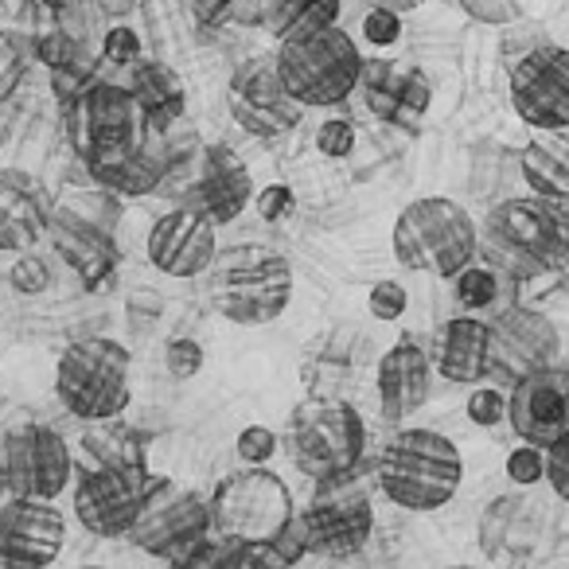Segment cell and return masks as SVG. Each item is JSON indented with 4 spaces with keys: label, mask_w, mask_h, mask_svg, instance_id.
<instances>
[{
    "label": "cell",
    "mask_w": 569,
    "mask_h": 569,
    "mask_svg": "<svg viewBox=\"0 0 569 569\" xmlns=\"http://www.w3.org/2000/svg\"><path fill=\"white\" fill-rule=\"evenodd\" d=\"M207 269H211V305L230 325H273L293 301V266L273 246H227L214 250Z\"/></svg>",
    "instance_id": "cell-1"
},
{
    "label": "cell",
    "mask_w": 569,
    "mask_h": 569,
    "mask_svg": "<svg viewBox=\"0 0 569 569\" xmlns=\"http://www.w3.org/2000/svg\"><path fill=\"white\" fill-rule=\"evenodd\" d=\"M379 488L402 511L429 515L445 507L465 480V457L437 429H398L379 452Z\"/></svg>",
    "instance_id": "cell-2"
},
{
    "label": "cell",
    "mask_w": 569,
    "mask_h": 569,
    "mask_svg": "<svg viewBox=\"0 0 569 569\" xmlns=\"http://www.w3.org/2000/svg\"><path fill=\"white\" fill-rule=\"evenodd\" d=\"M273 63L284 90L305 110H325V106L348 102L359 82H363L359 43L340 24H320L293 36H281Z\"/></svg>",
    "instance_id": "cell-3"
},
{
    "label": "cell",
    "mask_w": 569,
    "mask_h": 569,
    "mask_svg": "<svg viewBox=\"0 0 569 569\" xmlns=\"http://www.w3.org/2000/svg\"><path fill=\"white\" fill-rule=\"evenodd\" d=\"M207 507H211V530L230 546H242L246 561L253 550L281 538L284 527L297 519L293 491L266 465H246L222 476Z\"/></svg>",
    "instance_id": "cell-4"
},
{
    "label": "cell",
    "mask_w": 569,
    "mask_h": 569,
    "mask_svg": "<svg viewBox=\"0 0 569 569\" xmlns=\"http://www.w3.org/2000/svg\"><path fill=\"white\" fill-rule=\"evenodd\" d=\"M395 258L402 269L429 277H452L476 258L480 230L472 214L449 196H426L402 207L395 222Z\"/></svg>",
    "instance_id": "cell-5"
},
{
    "label": "cell",
    "mask_w": 569,
    "mask_h": 569,
    "mask_svg": "<svg viewBox=\"0 0 569 569\" xmlns=\"http://www.w3.org/2000/svg\"><path fill=\"white\" fill-rule=\"evenodd\" d=\"M483 242L499 253L496 266L519 277L569 261V214L538 196L503 199L483 219Z\"/></svg>",
    "instance_id": "cell-6"
},
{
    "label": "cell",
    "mask_w": 569,
    "mask_h": 569,
    "mask_svg": "<svg viewBox=\"0 0 569 569\" xmlns=\"http://www.w3.org/2000/svg\"><path fill=\"white\" fill-rule=\"evenodd\" d=\"M367 449V426L356 406L312 398L289 421V460L309 480L356 472Z\"/></svg>",
    "instance_id": "cell-7"
},
{
    "label": "cell",
    "mask_w": 569,
    "mask_h": 569,
    "mask_svg": "<svg viewBox=\"0 0 569 569\" xmlns=\"http://www.w3.org/2000/svg\"><path fill=\"white\" fill-rule=\"evenodd\" d=\"M133 359L113 340H82L59 359V398L82 421H110L129 406Z\"/></svg>",
    "instance_id": "cell-8"
},
{
    "label": "cell",
    "mask_w": 569,
    "mask_h": 569,
    "mask_svg": "<svg viewBox=\"0 0 569 569\" xmlns=\"http://www.w3.org/2000/svg\"><path fill=\"white\" fill-rule=\"evenodd\" d=\"M301 527L312 553L348 558V553L363 550L375 527V507L363 480H356V472L317 480V496L301 511Z\"/></svg>",
    "instance_id": "cell-9"
},
{
    "label": "cell",
    "mask_w": 569,
    "mask_h": 569,
    "mask_svg": "<svg viewBox=\"0 0 569 569\" xmlns=\"http://www.w3.org/2000/svg\"><path fill=\"white\" fill-rule=\"evenodd\" d=\"M129 535L157 558L188 561L211 535V507L196 491H176L160 483V488H149Z\"/></svg>",
    "instance_id": "cell-10"
},
{
    "label": "cell",
    "mask_w": 569,
    "mask_h": 569,
    "mask_svg": "<svg viewBox=\"0 0 569 569\" xmlns=\"http://www.w3.org/2000/svg\"><path fill=\"white\" fill-rule=\"evenodd\" d=\"M511 106L530 129H569V48L538 43L511 63Z\"/></svg>",
    "instance_id": "cell-11"
},
{
    "label": "cell",
    "mask_w": 569,
    "mask_h": 569,
    "mask_svg": "<svg viewBox=\"0 0 569 569\" xmlns=\"http://www.w3.org/2000/svg\"><path fill=\"white\" fill-rule=\"evenodd\" d=\"M144 133H149V118L133 90L110 82V87H90L87 94L74 98V137L87 160L141 149Z\"/></svg>",
    "instance_id": "cell-12"
},
{
    "label": "cell",
    "mask_w": 569,
    "mask_h": 569,
    "mask_svg": "<svg viewBox=\"0 0 569 569\" xmlns=\"http://www.w3.org/2000/svg\"><path fill=\"white\" fill-rule=\"evenodd\" d=\"M227 106H230V118L250 137L293 133L305 113V106L284 90L277 63H269V59H246L238 67L227 90Z\"/></svg>",
    "instance_id": "cell-13"
},
{
    "label": "cell",
    "mask_w": 569,
    "mask_h": 569,
    "mask_svg": "<svg viewBox=\"0 0 569 569\" xmlns=\"http://www.w3.org/2000/svg\"><path fill=\"white\" fill-rule=\"evenodd\" d=\"M144 496H149V480H144L141 465L137 460H113V465L98 468L79 483L74 511H79L87 530L102 538H118L133 530Z\"/></svg>",
    "instance_id": "cell-14"
},
{
    "label": "cell",
    "mask_w": 569,
    "mask_h": 569,
    "mask_svg": "<svg viewBox=\"0 0 569 569\" xmlns=\"http://www.w3.org/2000/svg\"><path fill=\"white\" fill-rule=\"evenodd\" d=\"M507 421L519 441L550 449L569 429V371L550 363L515 379L511 398H507Z\"/></svg>",
    "instance_id": "cell-15"
},
{
    "label": "cell",
    "mask_w": 569,
    "mask_h": 569,
    "mask_svg": "<svg viewBox=\"0 0 569 569\" xmlns=\"http://www.w3.org/2000/svg\"><path fill=\"white\" fill-rule=\"evenodd\" d=\"M553 356H558V332L538 312L507 305L488 320V375H511L515 382L535 367H550Z\"/></svg>",
    "instance_id": "cell-16"
},
{
    "label": "cell",
    "mask_w": 569,
    "mask_h": 569,
    "mask_svg": "<svg viewBox=\"0 0 569 569\" xmlns=\"http://www.w3.org/2000/svg\"><path fill=\"white\" fill-rule=\"evenodd\" d=\"M214 250V222L207 219L199 207H183V211H172L152 227L149 234V261L168 277H199L207 273Z\"/></svg>",
    "instance_id": "cell-17"
},
{
    "label": "cell",
    "mask_w": 569,
    "mask_h": 569,
    "mask_svg": "<svg viewBox=\"0 0 569 569\" xmlns=\"http://www.w3.org/2000/svg\"><path fill=\"white\" fill-rule=\"evenodd\" d=\"M63 515L51 507V499L17 496L0 507V558L43 566L63 546Z\"/></svg>",
    "instance_id": "cell-18"
},
{
    "label": "cell",
    "mask_w": 569,
    "mask_h": 569,
    "mask_svg": "<svg viewBox=\"0 0 569 569\" xmlns=\"http://www.w3.org/2000/svg\"><path fill=\"white\" fill-rule=\"evenodd\" d=\"M71 480V452L56 429H24L9 441V483L17 496L56 499Z\"/></svg>",
    "instance_id": "cell-19"
},
{
    "label": "cell",
    "mask_w": 569,
    "mask_h": 569,
    "mask_svg": "<svg viewBox=\"0 0 569 569\" xmlns=\"http://www.w3.org/2000/svg\"><path fill=\"white\" fill-rule=\"evenodd\" d=\"M379 410L387 421H406L410 413H418L429 402L433 390V363L421 351V343L398 340L387 356L379 359Z\"/></svg>",
    "instance_id": "cell-20"
},
{
    "label": "cell",
    "mask_w": 569,
    "mask_h": 569,
    "mask_svg": "<svg viewBox=\"0 0 569 569\" xmlns=\"http://www.w3.org/2000/svg\"><path fill=\"white\" fill-rule=\"evenodd\" d=\"M253 203V176L242 164L238 152H230L227 144H211L199 160V180H196V207L214 222L238 219L246 207Z\"/></svg>",
    "instance_id": "cell-21"
},
{
    "label": "cell",
    "mask_w": 569,
    "mask_h": 569,
    "mask_svg": "<svg viewBox=\"0 0 569 569\" xmlns=\"http://www.w3.org/2000/svg\"><path fill=\"white\" fill-rule=\"evenodd\" d=\"M437 371L457 387H476L488 379V320L476 312L452 317L437 340Z\"/></svg>",
    "instance_id": "cell-22"
},
{
    "label": "cell",
    "mask_w": 569,
    "mask_h": 569,
    "mask_svg": "<svg viewBox=\"0 0 569 569\" xmlns=\"http://www.w3.org/2000/svg\"><path fill=\"white\" fill-rule=\"evenodd\" d=\"M129 90H133V98L141 102L144 118H149V129L172 126V121L183 113V102H188L180 74L164 63H141V59H137L133 87Z\"/></svg>",
    "instance_id": "cell-23"
},
{
    "label": "cell",
    "mask_w": 569,
    "mask_h": 569,
    "mask_svg": "<svg viewBox=\"0 0 569 569\" xmlns=\"http://www.w3.org/2000/svg\"><path fill=\"white\" fill-rule=\"evenodd\" d=\"M90 168H94V176L106 188L121 191V196H149L160 183V176H164V164L144 144L141 149L118 152V157H98L90 160Z\"/></svg>",
    "instance_id": "cell-24"
},
{
    "label": "cell",
    "mask_w": 569,
    "mask_h": 569,
    "mask_svg": "<svg viewBox=\"0 0 569 569\" xmlns=\"http://www.w3.org/2000/svg\"><path fill=\"white\" fill-rule=\"evenodd\" d=\"M503 273H499V266H488V261H468L465 269H457L452 273V297H457V305L465 312H476V317H496V312H503L507 305L503 301Z\"/></svg>",
    "instance_id": "cell-25"
},
{
    "label": "cell",
    "mask_w": 569,
    "mask_h": 569,
    "mask_svg": "<svg viewBox=\"0 0 569 569\" xmlns=\"http://www.w3.org/2000/svg\"><path fill=\"white\" fill-rule=\"evenodd\" d=\"M343 0H261V28L269 36H293L305 28L336 24Z\"/></svg>",
    "instance_id": "cell-26"
},
{
    "label": "cell",
    "mask_w": 569,
    "mask_h": 569,
    "mask_svg": "<svg viewBox=\"0 0 569 569\" xmlns=\"http://www.w3.org/2000/svg\"><path fill=\"white\" fill-rule=\"evenodd\" d=\"M519 164H522V180H527V188L535 191L538 199L569 211V164L558 152H550L546 144L535 141L522 149Z\"/></svg>",
    "instance_id": "cell-27"
},
{
    "label": "cell",
    "mask_w": 569,
    "mask_h": 569,
    "mask_svg": "<svg viewBox=\"0 0 569 569\" xmlns=\"http://www.w3.org/2000/svg\"><path fill=\"white\" fill-rule=\"evenodd\" d=\"M59 246H63L67 261L87 277V284H102V277L110 273L113 261H118L113 246L106 242L98 230L82 227V222H67V227H59Z\"/></svg>",
    "instance_id": "cell-28"
},
{
    "label": "cell",
    "mask_w": 569,
    "mask_h": 569,
    "mask_svg": "<svg viewBox=\"0 0 569 569\" xmlns=\"http://www.w3.org/2000/svg\"><path fill=\"white\" fill-rule=\"evenodd\" d=\"M379 87H387V98L375 94V110L395 113L398 106L410 113H426L429 110V82L418 71H402V74H382Z\"/></svg>",
    "instance_id": "cell-29"
},
{
    "label": "cell",
    "mask_w": 569,
    "mask_h": 569,
    "mask_svg": "<svg viewBox=\"0 0 569 569\" xmlns=\"http://www.w3.org/2000/svg\"><path fill=\"white\" fill-rule=\"evenodd\" d=\"M457 4L472 20H480V24H491V28L515 24V20L530 17V9H535V0H457Z\"/></svg>",
    "instance_id": "cell-30"
},
{
    "label": "cell",
    "mask_w": 569,
    "mask_h": 569,
    "mask_svg": "<svg viewBox=\"0 0 569 569\" xmlns=\"http://www.w3.org/2000/svg\"><path fill=\"white\" fill-rule=\"evenodd\" d=\"M503 472H507V480L519 483V488H530V483L546 480V449H538V445L522 441L519 449L507 452Z\"/></svg>",
    "instance_id": "cell-31"
},
{
    "label": "cell",
    "mask_w": 569,
    "mask_h": 569,
    "mask_svg": "<svg viewBox=\"0 0 569 569\" xmlns=\"http://www.w3.org/2000/svg\"><path fill=\"white\" fill-rule=\"evenodd\" d=\"M465 413H468V421L480 429L499 426V421H507V395L499 387H480V382H476L472 395H468Z\"/></svg>",
    "instance_id": "cell-32"
},
{
    "label": "cell",
    "mask_w": 569,
    "mask_h": 569,
    "mask_svg": "<svg viewBox=\"0 0 569 569\" xmlns=\"http://www.w3.org/2000/svg\"><path fill=\"white\" fill-rule=\"evenodd\" d=\"M277 449H281V441H277V433L269 426H246L234 441V452L242 465H269L277 457Z\"/></svg>",
    "instance_id": "cell-33"
},
{
    "label": "cell",
    "mask_w": 569,
    "mask_h": 569,
    "mask_svg": "<svg viewBox=\"0 0 569 569\" xmlns=\"http://www.w3.org/2000/svg\"><path fill=\"white\" fill-rule=\"evenodd\" d=\"M367 309H371L375 320H402L406 309H410V293H406V284L398 281H379L367 297Z\"/></svg>",
    "instance_id": "cell-34"
},
{
    "label": "cell",
    "mask_w": 569,
    "mask_h": 569,
    "mask_svg": "<svg viewBox=\"0 0 569 569\" xmlns=\"http://www.w3.org/2000/svg\"><path fill=\"white\" fill-rule=\"evenodd\" d=\"M164 367H168V375L172 379H180V382H188V379H196L199 371H203V348H199V340H172L164 348Z\"/></svg>",
    "instance_id": "cell-35"
},
{
    "label": "cell",
    "mask_w": 569,
    "mask_h": 569,
    "mask_svg": "<svg viewBox=\"0 0 569 569\" xmlns=\"http://www.w3.org/2000/svg\"><path fill=\"white\" fill-rule=\"evenodd\" d=\"M359 32H363V40L371 43V48H395L398 36H402V17L390 9H367Z\"/></svg>",
    "instance_id": "cell-36"
},
{
    "label": "cell",
    "mask_w": 569,
    "mask_h": 569,
    "mask_svg": "<svg viewBox=\"0 0 569 569\" xmlns=\"http://www.w3.org/2000/svg\"><path fill=\"white\" fill-rule=\"evenodd\" d=\"M317 149L332 160H348L351 152H356V126H351V121H340V118L325 121V126L317 129Z\"/></svg>",
    "instance_id": "cell-37"
},
{
    "label": "cell",
    "mask_w": 569,
    "mask_h": 569,
    "mask_svg": "<svg viewBox=\"0 0 569 569\" xmlns=\"http://www.w3.org/2000/svg\"><path fill=\"white\" fill-rule=\"evenodd\" d=\"M102 56L110 59L113 67H133L137 59H141V36H137L133 28H126V24L110 28V32H106V40H102Z\"/></svg>",
    "instance_id": "cell-38"
},
{
    "label": "cell",
    "mask_w": 569,
    "mask_h": 569,
    "mask_svg": "<svg viewBox=\"0 0 569 569\" xmlns=\"http://www.w3.org/2000/svg\"><path fill=\"white\" fill-rule=\"evenodd\" d=\"M546 483L553 488V496L569 503V429L546 449Z\"/></svg>",
    "instance_id": "cell-39"
},
{
    "label": "cell",
    "mask_w": 569,
    "mask_h": 569,
    "mask_svg": "<svg viewBox=\"0 0 569 569\" xmlns=\"http://www.w3.org/2000/svg\"><path fill=\"white\" fill-rule=\"evenodd\" d=\"M515 507H519V499H496V503L483 511L480 519V538L488 550H496L499 538L511 535V519H515Z\"/></svg>",
    "instance_id": "cell-40"
},
{
    "label": "cell",
    "mask_w": 569,
    "mask_h": 569,
    "mask_svg": "<svg viewBox=\"0 0 569 569\" xmlns=\"http://www.w3.org/2000/svg\"><path fill=\"white\" fill-rule=\"evenodd\" d=\"M253 207L266 222H281L284 214L293 211V188H284V183H269V188L253 191Z\"/></svg>",
    "instance_id": "cell-41"
},
{
    "label": "cell",
    "mask_w": 569,
    "mask_h": 569,
    "mask_svg": "<svg viewBox=\"0 0 569 569\" xmlns=\"http://www.w3.org/2000/svg\"><path fill=\"white\" fill-rule=\"evenodd\" d=\"M40 59L48 67H71L74 59H79V48H74L71 36L56 32V36H43L40 40Z\"/></svg>",
    "instance_id": "cell-42"
},
{
    "label": "cell",
    "mask_w": 569,
    "mask_h": 569,
    "mask_svg": "<svg viewBox=\"0 0 569 569\" xmlns=\"http://www.w3.org/2000/svg\"><path fill=\"white\" fill-rule=\"evenodd\" d=\"M17 281L24 284V293H40L43 284H48V269H43L40 261L28 258V261H20V266H17Z\"/></svg>",
    "instance_id": "cell-43"
},
{
    "label": "cell",
    "mask_w": 569,
    "mask_h": 569,
    "mask_svg": "<svg viewBox=\"0 0 569 569\" xmlns=\"http://www.w3.org/2000/svg\"><path fill=\"white\" fill-rule=\"evenodd\" d=\"M196 17L203 24H222V20H230V0H199Z\"/></svg>",
    "instance_id": "cell-44"
},
{
    "label": "cell",
    "mask_w": 569,
    "mask_h": 569,
    "mask_svg": "<svg viewBox=\"0 0 569 569\" xmlns=\"http://www.w3.org/2000/svg\"><path fill=\"white\" fill-rule=\"evenodd\" d=\"M367 9H390L398 12V17H406V12H418L426 0H363Z\"/></svg>",
    "instance_id": "cell-45"
},
{
    "label": "cell",
    "mask_w": 569,
    "mask_h": 569,
    "mask_svg": "<svg viewBox=\"0 0 569 569\" xmlns=\"http://www.w3.org/2000/svg\"><path fill=\"white\" fill-rule=\"evenodd\" d=\"M98 4H102L106 17H129L137 9V0H98Z\"/></svg>",
    "instance_id": "cell-46"
},
{
    "label": "cell",
    "mask_w": 569,
    "mask_h": 569,
    "mask_svg": "<svg viewBox=\"0 0 569 569\" xmlns=\"http://www.w3.org/2000/svg\"><path fill=\"white\" fill-rule=\"evenodd\" d=\"M43 4H48V9H59V12H67V9H74V4H79V0H43Z\"/></svg>",
    "instance_id": "cell-47"
},
{
    "label": "cell",
    "mask_w": 569,
    "mask_h": 569,
    "mask_svg": "<svg viewBox=\"0 0 569 569\" xmlns=\"http://www.w3.org/2000/svg\"><path fill=\"white\" fill-rule=\"evenodd\" d=\"M566 214H569V211H566Z\"/></svg>",
    "instance_id": "cell-48"
}]
</instances>
